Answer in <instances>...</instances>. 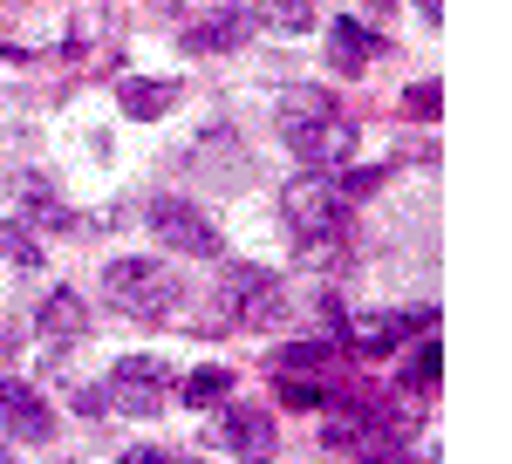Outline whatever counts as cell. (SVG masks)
<instances>
[{
  "instance_id": "24",
  "label": "cell",
  "mask_w": 512,
  "mask_h": 464,
  "mask_svg": "<svg viewBox=\"0 0 512 464\" xmlns=\"http://www.w3.org/2000/svg\"><path fill=\"white\" fill-rule=\"evenodd\" d=\"M123 464H185V458H171V451H151V444H144V451H123Z\"/></svg>"
},
{
  "instance_id": "22",
  "label": "cell",
  "mask_w": 512,
  "mask_h": 464,
  "mask_svg": "<svg viewBox=\"0 0 512 464\" xmlns=\"http://www.w3.org/2000/svg\"><path fill=\"white\" fill-rule=\"evenodd\" d=\"M383 178H390V171H349V178H328V185H335V192H342V205H349V198L376 192V185H383Z\"/></svg>"
},
{
  "instance_id": "15",
  "label": "cell",
  "mask_w": 512,
  "mask_h": 464,
  "mask_svg": "<svg viewBox=\"0 0 512 464\" xmlns=\"http://www.w3.org/2000/svg\"><path fill=\"white\" fill-rule=\"evenodd\" d=\"M437 376H444V348H437V342H417L410 369L396 376V396H437Z\"/></svg>"
},
{
  "instance_id": "3",
  "label": "cell",
  "mask_w": 512,
  "mask_h": 464,
  "mask_svg": "<svg viewBox=\"0 0 512 464\" xmlns=\"http://www.w3.org/2000/svg\"><path fill=\"white\" fill-rule=\"evenodd\" d=\"M226 308L246 321V328H280L294 314V287L267 267H233L226 273Z\"/></svg>"
},
{
  "instance_id": "12",
  "label": "cell",
  "mask_w": 512,
  "mask_h": 464,
  "mask_svg": "<svg viewBox=\"0 0 512 464\" xmlns=\"http://www.w3.org/2000/svg\"><path fill=\"white\" fill-rule=\"evenodd\" d=\"M328 55H335V69H349V76H362L376 55H383V35H369L355 14H342L335 28H328Z\"/></svg>"
},
{
  "instance_id": "8",
  "label": "cell",
  "mask_w": 512,
  "mask_h": 464,
  "mask_svg": "<svg viewBox=\"0 0 512 464\" xmlns=\"http://www.w3.org/2000/svg\"><path fill=\"white\" fill-rule=\"evenodd\" d=\"M219 437L239 451V464H274V424H267V410H253V403H233V410L219 417Z\"/></svg>"
},
{
  "instance_id": "18",
  "label": "cell",
  "mask_w": 512,
  "mask_h": 464,
  "mask_svg": "<svg viewBox=\"0 0 512 464\" xmlns=\"http://www.w3.org/2000/svg\"><path fill=\"white\" fill-rule=\"evenodd\" d=\"M35 226H21V219H0V260H14V267H41V246L28 239Z\"/></svg>"
},
{
  "instance_id": "13",
  "label": "cell",
  "mask_w": 512,
  "mask_h": 464,
  "mask_svg": "<svg viewBox=\"0 0 512 464\" xmlns=\"http://www.w3.org/2000/svg\"><path fill=\"white\" fill-rule=\"evenodd\" d=\"M328 116H335V96L301 82V89L280 96V137H301V130H315V123H328Z\"/></svg>"
},
{
  "instance_id": "1",
  "label": "cell",
  "mask_w": 512,
  "mask_h": 464,
  "mask_svg": "<svg viewBox=\"0 0 512 464\" xmlns=\"http://www.w3.org/2000/svg\"><path fill=\"white\" fill-rule=\"evenodd\" d=\"M280 212H287V226H294L301 260L342 253V239H349V205H342V192H335L328 178H294L287 198H280Z\"/></svg>"
},
{
  "instance_id": "27",
  "label": "cell",
  "mask_w": 512,
  "mask_h": 464,
  "mask_svg": "<svg viewBox=\"0 0 512 464\" xmlns=\"http://www.w3.org/2000/svg\"><path fill=\"white\" fill-rule=\"evenodd\" d=\"M76 464H82V458H76Z\"/></svg>"
},
{
  "instance_id": "4",
  "label": "cell",
  "mask_w": 512,
  "mask_h": 464,
  "mask_svg": "<svg viewBox=\"0 0 512 464\" xmlns=\"http://www.w3.org/2000/svg\"><path fill=\"white\" fill-rule=\"evenodd\" d=\"M103 396L123 417H158L164 396H171V369H164L158 355H123L117 369H110V383H103Z\"/></svg>"
},
{
  "instance_id": "9",
  "label": "cell",
  "mask_w": 512,
  "mask_h": 464,
  "mask_svg": "<svg viewBox=\"0 0 512 464\" xmlns=\"http://www.w3.org/2000/svg\"><path fill=\"white\" fill-rule=\"evenodd\" d=\"M253 14L246 7H219V14H205V21H192L185 28V48L192 55H226V48H239V41H253Z\"/></svg>"
},
{
  "instance_id": "17",
  "label": "cell",
  "mask_w": 512,
  "mask_h": 464,
  "mask_svg": "<svg viewBox=\"0 0 512 464\" xmlns=\"http://www.w3.org/2000/svg\"><path fill=\"white\" fill-rule=\"evenodd\" d=\"M226 389H233V369L205 362V369H192V376H185V403H192V410H212V403H219Z\"/></svg>"
},
{
  "instance_id": "14",
  "label": "cell",
  "mask_w": 512,
  "mask_h": 464,
  "mask_svg": "<svg viewBox=\"0 0 512 464\" xmlns=\"http://www.w3.org/2000/svg\"><path fill=\"white\" fill-rule=\"evenodd\" d=\"M117 103H123V116H130V123H158V116L178 103V82H123Z\"/></svg>"
},
{
  "instance_id": "20",
  "label": "cell",
  "mask_w": 512,
  "mask_h": 464,
  "mask_svg": "<svg viewBox=\"0 0 512 464\" xmlns=\"http://www.w3.org/2000/svg\"><path fill=\"white\" fill-rule=\"evenodd\" d=\"M280 403H287V410H321V403H328V389L308 383V376H280Z\"/></svg>"
},
{
  "instance_id": "25",
  "label": "cell",
  "mask_w": 512,
  "mask_h": 464,
  "mask_svg": "<svg viewBox=\"0 0 512 464\" xmlns=\"http://www.w3.org/2000/svg\"><path fill=\"white\" fill-rule=\"evenodd\" d=\"M7 458H14V451H7V437H0V464H7Z\"/></svg>"
},
{
  "instance_id": "7",
  "label": "cell",
  "mask_w": 512,
  "mask_h": 464,
  "mask_svg": "<svg viewBox=\"0 0 512 464\" xmlns=\"http://www.w3.org/2000/svg\"><path fill=\"white\" fill-rule=\"evenodd\" d=\"M437 314H349L342 321V342H355V355H390L403 348L417 328H431Z\"/></svg>"
},
{
  "instance_id": "21",
  "label": "cell",
  "mask_w": 512,
  "mask_h": 464,
  "mask_svg": "<svg viewBox=\"0 0 512 464\" xmlns=\"http://www.w3.org/2000/svg\"><path fill=\"white\" fill-rule=\"evenodd\" d=\"M403 110L424 116V123H437V110H444V89H437V82H410V89H403Z\"/></svg>"
},
{
  "instance_id": "11",
  "label": "cell",
  "mask_w": 512,
  "mask_h": 464,
  "mask_svg": "<svg viewBox=\"0 0 512 464\" xmlns=\"http://www.w3.org/2000/svg\"><path fill=\"white\" fill-rule=\"evenodd\" d=\"M35 328H41V342H48V348H62V342H82V335H89V301H82L76 287H55V294L41 301Z\"/></svg>"
},
{
  "instance_id": "23",
  "label": "cell",
  "mask_w": 512,
  "mask_h": 464,
  "mask_svg": "<svg viewBox=\"0 0 512 464\" xmlns=\"http://www.w3.org/2000/svg\"><path fill=\"white\" fill-rule=\"evenodd\" d=\"M76 410L82 417H110V396L103 389H76Z\"/></svg>"
},
{
  "instance_id": "26",
  "label": "cell",
  "mask_w": 512,
  "mask_h": 464,
  "mask_svg": "<svg viewBox=\"0 0 512 464\" xmlns=\"http://www.w3.org/2000/svg\"><path fill=\"white\" fill-rule=\"evenodd\" d=\"M417 464H437V451H424V458H417Z\"/></svg>"
},
{
  "instance_id": "5",
  "label": "cell",
  "mask_w": 512,
  "mask_h": 464,
  "mask_svg": "<svg viewBox=\"0 0 512 464\" xmlns=\"http://www.w3.org/2000/svg\"><path fill=\"white\" fill-rule=\"evenodd\" d=\"M144 219H151V232H158L164 246H178V253H198V260H219V253H226L219 226H212L198 205H185V198H171V192L151 198V212H144Z\"/></svg>"
},
{
  "instance_id": "19",
  "label": "cell",
  "mask_w": 512,
  "mask_h": 464,
  "mask_svg": "<svg viewBox=\"0 0 512 464\" xmlns=\"http://www.w3.org/2000/svg\"><path fill=\"white\" fill-rule=\"evenodd\" d=\"M328 355H335V342H287L274 355V369H280V376H294V369H321Z\"/></svg>"
},
{
  "instance_id": "6",
  "label": "cell",
  "mask_w": 512,
  "mask_h": 464,
  "mask_svg": "<svg viewBox=\"0 0 512 464\" xmlns=\"http://www.w3.org/2000/svg\"><path fill=\"white\" fill-rule=\"evenodd\" d=\"M0 437H21V444H48L55 437V417L35 396V383H14L0 376Z\"/></svg>"
},
{
  "instance_id": "16",
  "label": "cell",
  "mask_w": 512,
  "mask_h": 464,
  "mask_svg": "<svg viewBox=\"0 0 512 464\" xmlns=\"http://www.w3.org/2000/svg\"><path fill=\"white\" fill-rule=\"evenodd\" d=\"M253 21H267L274 35H308V28H315V7H308V0H260Z\"/></svg>"
},
{
  "instance_id": "2",
  "label": "cell",
  "mask_w": 512,
  "mask_h": 464,
  "mask_svg": "<svg viewBox=\"0 0 512 464\" xmlns=\"http://www.w3.org/2000/svg\"><path fill=\"white\" fill-rule=\"evenodd\" d=\"M103 301L130 321H158L178 301V280H171L164 260H110L103 267Z\"/></svg>"
},
{
  "instance_id": "10",
  "label": "cell",
  "mask_w": 512,
  "mask_h": 464,
  "mask_svg": "<svg viewBox=\"0 0 512 464\" xmlns=\"http://www.w3.org/2000/svg\"><path fill=\"white\" fill-rule=\"evenodd\" d=\"M287 144H294V157H301V164L328 171V164H349V157H355V123H342V110H335L328 123L301 130V137H287Z\"/></svg>"
}]
</instances>
